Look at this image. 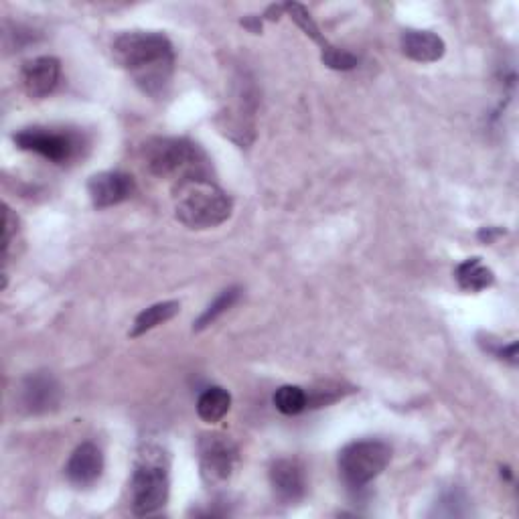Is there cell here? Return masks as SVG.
Returning <instances> with one entry per match:
<instances>
[{
	"label": "cell",
	"mask_w": 519,
	"mask_h": 519,
	"mask_svg": "<svg viewBox=\"0 0 519 519\" xmlns=\"http://www.w3.org/2000/svg\"><path fill=\"white\" fill-rule=\"evenodd\" d=\"M112 53L118 65L130 73V78L144 94H165L173 76L175 51L171 41L163 33H122L120 37H116Z\"/></svg>",
	"instance_id": "obj_1"
},
{
	"label": "cell",
	"mask_w": 519,
	"mask_h": 519,
	"mask_svg": "<svg viewBox=\"0 0 519 519\" xmlns=\"http://www.w3.org/2000/svg\"><path fill=\"white\" fill-rule=\"evenodd\" d=\"M142 159L148 173L173 179L175 185L189 179H207L209 161L201 148L187 138H151L142 146Z\"/></svg>",
	"instance_id": "obj_2"
},
{
	"label": "cell",
	"mask_w": 519,
	"mask_h": 519,
	"mask_svg": "<svg viewBox=\"0 0 519 519\" xmlns=\"http://www.w3.org/2000/svg\"><path fill=\"white\" fill-rule=\"evenodd\" d=\"M175 213L191 230H209L232 215V199L211 179H189L175 185Z\"/></svg>",
	"instance_id": "obj_3"
},
{
	"label": "cell",
	"mask_w": 519,
	"mask_h": 519,
	"mask_svg": "<svg viewBox=\"0 0 519 519\" xmlns=\"http://www.w3.org/2000/svg\"><path fill=\"white\" fill-rule=\"evenodd\" d=\"M169 457L159 444H144L138 451L130 481V503L136 515H151L169 501Z\"/></svg>",
	"instance_id": "obj_4"
},
{
	"label": "cell",
	"mask_w": 519,
	"mask_h": 519,
	"mask_svg": "<svg viewBox=\"0 0 519 519\" xmlns=\"http://www.w3.org/2000/svg\"><path fill=\"white\" fill-rule=\"evenodd\" d=\"M392 461V449L384 440H355L339 453V475L351 489L372 483Z\"/></svg>",
	"instance_id": "obj_5"
},
{
	"label": "cell",
	"mask_w": 519,
	"mask_h": 519,
	"mask_svg": "<svg viewBox=\"0 0 519 519\" xmlns=\"http://www.w3.org/2000/svg\"><path fill=\"white\" fill-rule=\"evenodd\" d=\"M199 469L207 485L217 487L230 481L234 467L238 463V447L230 436L224 434H203L197 442Z\"/></svg>",
	"instance_id": "obj_6"
},
{
	"label": "cell",
	"mask_w": 519,
	"mask_h": 519,
	"mask_svg": "<svg viewBox=\"0 0 519 519\" xmlns=\"http://www.w3.org/2000/svg\"><path fill=\"white\" fill-rule=\"evenodd\" d=\"M15 144L21 148V151L41 155L43 159L61 165L76 157L80 140L71 132H57L53 128L33 126L17 132Z\"/></svg>",
	"instance_id": "obj_7"
},
{
	"label": "cell",
	"mask_w": 519,
	"mask_h": 519,
	"mask_svg": "<svg viewBox=\"0 0 519 519\" xmlns=\"http://www.w3.org/2000/svg\"><path fill=\"white\" fill-rule=\"evenodd\" d=\"M136 191V183L128 173L104 171L90 179L88 193L96 209H108L124 203Z\"/></svg>",
	"instance_id": "obj_8"
},
{
	"label": "cell",
	"mask_w": 519,
	"mask_h": 519,
	"mask_svg": "<svg viewBox=\"0 0 519 519\" xmlns=\"http://www.w3.org/2000/svg\"><path fill=\"white\" fill-rule=\"evenodd\" d=\"M59 384L47 372L31 374L21 386V406L29 414H47L59 406Z\"/></svg>",
	"instance_id": "obj_9"
},
{
	"label": "cell",
	"mask_w": 519,
	"mask_h": 519,
	"mask_svg": "<svg viewBox=\"0 0 519 519\" xmlns=\"http://www.w3.org/2000/svg\"><path fill=\"white\" fill-rule=\"evenodd\" d=\"M104 471V455L98 444L84 442L71 453L65 465V477L71 485L76 487H90L94 485Z\"/></svg>",
	"instance_id": "obj_10"
},
{
	"label": "cell",
	"mask_w": 519,
	"mask_h": 519,
	"mask_svg": "<svg viewBox=\"0 0 519 519\" xmlns=\"http://www.w3.org/2000/svg\"><path fill=\"white\" fill-rule=\"evenodd\" d=\"M61 78V63L55 57H37L25 63L21 80L29 98L41 100L55 92Z\"/></svg>",
	"instance_id": "obj_11"
},
{
	"label": "cell",
	"mask_w": 519,
	"mask_h": 519,
	"mask_svg": "<svg viewBox=\"0 0 519 519\" xmlns=\"http://www.w3.org/2000/svg\"><path fill=\"white\" fill-rule=\"evenodd\" d=\"M270 483L276 497L284 503H294L303 499L307 491L305 469L294 459H280L270 469Z\"/></svg>",
	"instance_id": "obj_12"
},
{
	"label": "cell",
	"mask_w": 519,
	"mask_h": 519,
	"mask_svg": "<svg viewBox=\"0 0 519 519\" xmlns=\"http://www.w3.org/2000/svg\"><path fill=\"white\" fill-rule=\"evenodd\" d=\"M402 51L408 59L418 63H434L444 57L447 45L432 31L408 29L402 35Z\"/></svg>",
	"instance_id": "obj_13"
},
{
	"label": "cell",
	"mask_w": 519,
	"mask_h": 519,
	"mask_svg": "<svg viewBox=\"0 0 519 519\" xmlns=\"http://www.w3.org/2000/svg\"><path fill=\"white\" fill-rule=\"evenodd\" d=\"M230 408H232V396L228 390L219 386L207 388L197 400V414L207 424L219 422L230 412Z\"/></svg>",
	"instance_id": "obj_14"
},
{
	"label": "cell",
	"mask_w": 519,
	"mask_h": 519,
	"mask_svg": "<svg viewBox=\"0 0 519 519\" xmlns=\"http://www.w3.org/2000/svg\"><path fill=\"white\" fill-rule=\"evenodd\" d=\"M179 311H181V305H179L177 301L157 303V305H153V307H148L146 311H142V313L136 317L134 327H132V331H130V337L134 339V337H140V335H144V333H148V331L157 329L159 325L171 321Z\"/></svg>",
	"instance_id": "obj_15"
},
{
	"label": "cell",
	"mask_w": 519,
	"mask_h": 519,
	"mask_svg": "<svg viewBox=\"0 0 519 519\" xmlns=\"http://www.w3.org/2000/svg\"><path fill=\"white\" fill-rule=\"evenodd\" d=\"M457 282L463 290L469 292H479L489 288L495 282L493 272L481 262V258H469L457 268Z\"/></svg>",
	"instance_id": "obj_16"
},
{
	"label": "cell",
	"mask_w": 519,
	"mask_h": 519,
	"mask_svg": "<svg viewBox=\"0 0 519 519\" xmlns=\"http://www.w3.org/2000/svg\"><path fill=\"white\" fill-rule=\"evenodd\" d=\"M240 292H242L240 288H228V290L221 292V294L217 296V299L203 311V315L195 321L193 331H203V329H207V327L213 325L221 315L228 313V311L238 303Z\"/></svg>",
	"instance_id": "obj_17"
},
{
	"label": "cell",
	"mask_w": 519,
	"mask_h": 519,
	"mask_svg": "<svg viewBox=\"0 0 519 519\" xmlns=\"http://www.w3.org/2000/svg\"><path fill=\"white\" fill-rule=\"evenodd\" d=\"M274 406L286 416H296L309 408V394L299 386H282L274 394Z\"/></svg>",
	"instance_id": "obj_18"
},
{
	"label": "cell",
	"mask_w": 519,
	"mask_h": 519,
	"mask_svg": "<svg viewBox=\"0 0 519 519\" xmlns=\"http://www.w3.org/2000/svg\"><path fill=\"white\" fill-rule=\"evenodd\" d=\"M282 9L290 15V19H292L296 25H299V27L305 31L307 37H311L313 41H317L323 49H327V47L331 45V43L321 35V29L317 27V23L313 21L311 13H309L303 5H299V3H286Z\"/></svg>",
	"instance_id": "obj_19"
},
{
	"label": "cell",
	"mask_w": 519,
	"mask_h": 519,
	"mask_svg": "<svg viewBox=\"0 0 519 519\" xmlns=\"http://www.w3.org/2000/svg\"><path fill=\"white\" fill-rule=\"evenodd\" d=\"M467 513H469L467 499L457 489L444 493L440 503H436V511H434V515H447V517H461V515H467Z\"/></svg>",
	"instance_id": "obj_20"
},
{
	"label": "cell",
	"mask_w": 519,
	"mask_h": 519,
	"mask_svg": "<svg viewBox=\"0 0 519 519\" xmlns=\"http://www.w3.org/2000/svg\"><path fill=\"white\" fill-rule=\"evenodd\" d=\"M321 59L327 67L331 69H337V71H349L357 65V57L345 49H339V47H333L329 45L327 49H323L321 53Z\"/></svg>",
	"instance_id": "obj_21"
},
{
	"label": "cell",
	"mask_w": 519,
	"mask_h": 519,
	"mask_svg": "<svg viewBox=\"0 0 519 519\" xmlns=\"http://www.w3.org/2000/svg\"><path fill=\"white\" fill-rule=\"evenodd\" d=\"M3 252H5V262H9V256H11V244H13V238L17 234V226H19V219L17 215L13 213V209L9 205H5V219H3Z\"/></svg>",
	"instance_id": "obj_22"
},
{
	"label": "cell",
	"mask_w": 519,
	"mask_h": 519,
	"mask_svg": "<svg viewBox=\"0 0 519 519\" xmlns=\"http://www.w3.org/2000/svg\"><path fill=\"white\" fill-rule=\"evenodd\" d=\"M495 355H497L499 359L509 361L511 365H517V343L513 341V343L507 345V347H499V349L495 351Z\"/></svg>",
	"instance_id": "obj_23"
},
{
	"label": "cell",
	"mask_w": 519,
	"mask_h": 519,
	"mask_svg": "<svg viewBox=\"0 0 519 519\" xmlns=\"http://www.w3.org/2000/svg\"><path fill=\"white\" fill-rule=\"evenodd\" d=\"M499 234H501V232H499V230H497V232H495V230H493V228H487V230H481V234H479V238H483V240H487V242H489V244H491V242H493V238H495V236H499Z\"/></svg>",
	"instance_id": "obj_24"
}]
</instances>
